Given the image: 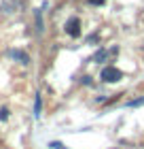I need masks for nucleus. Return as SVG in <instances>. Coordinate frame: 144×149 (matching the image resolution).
<instances>
[{"label":"nucleus","mask_w":144,"mask_h":149,"mask_svg":"<svg viewBox=\"0 0 144 149\" xmlns=\"http://www.w3.org/2000/svg\"><path fill=\"white\" fill-rule=\"evenodd\" d=\"M121 79H123V70L114 68V66H108V68L102 70V81H106V83H116Z\"/></svg>","instance_id":"obj_1"},{"label":"nucleus","mask_w":144,"mask_h":149,"mask_svg":"<svg viewBox=\"0 0 144 149\" xmlns=\"http://www.w3.org/2000/svg\"><path fill=\"white\" fill-rule=\"evenodd\" d=\"M66 32H68L70 36H74V38L81 36V19H79V17H70V19L66 22Z\"/></svg>","instance_id":"obj_2"},{"label":"nucleus","mask_w":144,"mask_h":149,"mask_svg":"<svg viewBox=\"0 0 144 149\" xmlns=\"http://www.w3.org/2000/svg\"><path fill=\"white\" fill-rule=\"evenodd\" d=\"M9 56H11V58H17L19 62H23V64H28V62H30V58L25 56V53H21V51H11Z\"/></svg>","instance_id":"obj_3"},{"label":"nucleus","mask_w":144,"mask_h":149,"mask_svg":"<svg viewBox=\"0 0 144 149\" xmlns=\"http://www.w3.org/2000/svg\"><path fill=\"white\" fill-rule=\"evenodd\" d=\"M106 58H108V51H106V49H100V51L93 56V62H102V60H106Z\"/></svg>","instance_id":"obj_4"},{"label":"nucleus","mask_w":144,"mask_h":149,"mask_svg":"<svg viewBox=\"0 0 144 149\" xmlns=\"http://www.w3.org/2000/svg\"><path fill=\"white\" fill-rule=\"evenodd\" d=\"M34 117H40V94L34 100Z\"/></svg>","instance_id":"obj_5"},{"label":"nucleus","mask_w":144,"mask_h":149,"mask_svg":"<svg viewBox=\"0 0 144 149\" xmlns=\"http://www.w3.org/2000/svg\"><path fill=\"white\" fill-rule=\"evenodd\" d=\"M0 119H2V121L9 119V109H6V107H2V109H0Z\"/></svg>","instance_id":"obj_6"},{"label":"nucleus","mask_w":144,"mask_h":149,"mask_svg":"<svg viewBox=\"0 0 144 149\" xmlns=\"http://www.w3.org/2000/svg\"><path fill=\"white\" fill-rule=\"evenodd\" d=\"M89 2H91V4H104L106 0H89Z\"/></svg>","instance_id":"obj_7"}]
</instances>
